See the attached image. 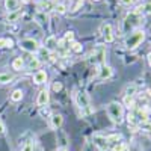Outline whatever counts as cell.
<instances>
[{
  "label": "cell",
  "mask_w": 151,
  "mask_h": 151,
  "mask_svg": "<svg viewBox=\"0 0 151 151\" xmlns=\"http://www.w3.org/2000/svg\"><path fill=\"white\" fill-rule=\"evenodd\" d=\"M40 65H41V60L38 59V58H33V56L27 62V68L29 70H38V68H40Z\"/></svg>",
  "instance_id": "7402d4cb"
},
{
  "label": "cell",
  "mask_w": 151,
  "mask_h": 151,
  "mask_svg": "<svg viewBox=\"0 0 151 151\" xmlns=\"http://www.w3.org/2000/svg\"><path fill=\"white\" fill-rule=\"evenodd\" d=\"M20 48L24 50V52H27V53H36V52H40V42H38L36 40H33V38H24V40H20L18 42Z\"/></svg>",
  "instance_id": "8992f818"
},
{
  "label": "cell",
  "mask_w": 151,
  "mask_h": 151,
  "mask_svg": "<svg viewBox=\"0 0 151 151\" xmlns=\"http://www.w3.org/2000/svg\"><path fill=\"white\" fill-rule=\"evenodd\" d=\"M107 115L113 124H121L124 121V106L118 101H112L106 106Z\"/></svg>",
  "instance_id": "3957f363"
},
{
  "label": "cell",
  "mask_w": 151,
  "mask_h": 151,
  "mask_svg": "<svg viewBox=\"0 0 151 151\" xmlns=\"http://www.w3.org/2000/svg\"><path fill=\"white\" fill-rule=\"evenodd\" d=\"M147 59H148V64H150V67H151V52L148 53V56H147Z\"/></svg>",
  "instance_id": "1f68e13d"
},
{
  "label": "cell",
  "mask_w": 151,
  "mask_h": 151,
  "mask_svg": "<svg viewBox=\"0 0 151 151\" xmlns=\"http://www.w3.org/2000/svg\"><path fill=\"white\" fill-rule=\"evenodd\" d=\"M20 151H35V141H33V137H29V139L20 142Z\"/></svg>",
  "instance_id": "2e32d148"
},
{
  "label": "cell",
  "mask_w": 151,
  "mask_h": 151,
  "mask_svg": "<svg viewBox=\"0 0 151 151\" xmlns=\"http://www.w3.org/2000/svg\"><path fill=\"white\" fill-rule=\"evenodd\" d=\"M14 45V41L11 38H0V48H11Z\"/></svg>",
  "instance_id": "d4e9b609"
},
{
  "label": "cell",
  "mask_w": 151,
  "mask_h": 151,
  "mask_svg": "<svg viewBox=\"0 0 151 151\" xmlns=\"http://www.w3.org/2000/svg\"><path fill=\"white\" fill-rule=\"evenodd\" d=\"M0 134H5V125H3L2 119H0Z\"/></svg>",
  "instance_id": "4dcf8cb0"
},
{
  "label": "cell",
  "mask_w": 151,
  "mask_h": 151,
  "mask_svg": "<svg viewBox=\"0 0 151 151\" xmlns=\"http://www.w3.org/2000/svg\"><path fill=\"white\" fill-rule=\"evenodd\" d=\"M82 2H83V0H82Z\"/></svg>",
  "instance_id": "8d00e7d4"
},
{
  "label": "cell",
  "mask_w": 151,
  "mask_h": 151,
  "mask_svg": "<svg viewBox=\"0 0 151 151\" xmlns=\"http://www.w3.org/2000/svg\"><path fill=\"white\" fill-rule=\"evenodd\" d=\"M59 151H68V150H65V148H60Z\"/></svg>",
  "instance_id": "e575fe53"
},
{
  "label": "cell",
  "mask_w": 151,
  "mask_h": 151,
  "mask_svg": "<svg viewBox=\"0 0 151 151\" xmlns=\"http://www.w3.org/2000/svg\"><path fill=\"white\" fill-rule=\"evenodd\" d=\"M30 2V0H23V3H29Z\"/></svg>",
  "instance_id": "d6a6232c"
},
{
  "label": "cell",
  "mask_w": 151,
  "mask_h": 151,
  "mask_svg": "<svg viewBox=\"0 0 151 151\" xmlns=\"http://www.w3.org/2000/svg\"><path fill=\"white\" fill-rule=\"evenodd\" d=\"M11 100H12V101H21V100H23V91L21 89H14V91H12V94H11Z\"/></svg>",
  "instance_id": "cb8c5ba5"
},
{
  "label": "cell",
  "mask_w": 151,
  "mask_h": 151,
  "mask_svg": "<svg viewBox=\"0 0 151 151\" xmlns=\"http://www.w3.org/2000/svg\"><path fill=\"white\" fill-rule=\"evenodd\" d=\"M71 50H73V52H76V53H80L82 52V44L80 42H71V47H70Z\"/></svg>",
  "instance_id": "4316f807"
},
{
  "label": "cell",
  "mask_w": 151,
  "mask_h": 151,
  "mask_svg": "<svg viewBox=\"0 0 151 151\" xmlns=\"http://www.w3.org/2000/svg\"><path fill=\"white\" fill-rule=\"evenodd\" d=\"M136 91H137V86H136V83L127 85V88H125V91H124V95H127V97H134Z\"/></svg>",
  "instance_id": "603a6c76"
},
{
  "label": "cell",
  "mask_w": 151,
  "mask_h": 151,
  "mask_svg": "<svg viewBox=\"0 0 151 151\" xmlns=\"http://www.w3.org/2000/svg\"><path fill=\"white\" fill-rule=\"evenodd\" d=\"M12 80H14V76L11 73H0V85L12 83Z\"/></svg>",
  "instance_id": "ffe728a7"
},
{
  "label": "cell",
  "mask_w": 151,
  "mask_h": 151,
  "mask_svg": "<svg viewBox=\"0 0 151 151\" xmlns=\"http://www.w3.org/2000/svg\"><path fill=\"white\" fill-rule=\"evenodd\" d=\"M41 115H42V116H45V115H50V110H48L47 107H41Z\"/></svg>",
  "instance_id": "f546056e"
},
{
  "label": "cell",
  "mask_w": 151,
  "mask_h": 151,
  "mask_svg": "<svg viewBox=\"0 0 151 151\" xmlns=\"http://www.w3.org/2000/svg\"><path fill=\"white\" fill-rule=\"evenodd\" d=\"M142 20H144V17L139 15L137 12H134V11L129 12V14L125 15V18L122 20V26H121V32H122V35L134 32V29H136V27H139L141 24H142Z\"/></svg>",
  "instance_id": "6da1fadb"
},
{
  "label": "cell",
  "mask_w": 151,
  "mask_h": 151,
  "mask_svg": "<svg viewBox=\"0 0 151 151\" xmlns=\"http://www.w3.org/2000/svg\"><path fill=\"white\" fill-rule=\"evenodd\" d=\"M55 5L52 0H44V2H41L40 5H38V9H40L41 14H48V12L55 11Z\"/></svg>",
  "instance_id": "7c38bea8"
},
{
  "label": "cell",
  "mask_w": 151,
  "mask_h": 151,
  "mask_svg": "<svg viewBox=\"0 0 151 151\" xmlns=\"http://www.w3.org/2000/svg\"><path fill=\"white\" fill-rule=\"evenodd\" d=\"M106 139H107V144H109V148H110L112 145H115V144L121 142V141H122V136H121L119 133H113V134L106 136ZM109 148H107V150H109Z\"/></svg>",
  "instance_id": "ac0fdd59"
},
{
  "label": "cell",
  "mask_w": 151,
  "mask_h": 151,
  "mask_svg": "<svg viewBox=\"0 0 151 151\" xmlns=\"http://www.w3.org/2000/svg\"><path fill=\"white\" fill-rule=\"evenodd\" d=\"M104 58H106V48L103 45H97L92 52L88 55V62H89L91 65L100 67L101 64H104Z\"/></svg>",
  "instance_id": "5b68a950"
},
{
  "label": "cell",
  "mask_w": 151,
  "mask_h": 151,
  "mask_svg": "<svg viewBox=\"0 0 151 151\" xmlns=\"http://www.w3.org/2000/svg\"><path fill=\"white\" fill-rule=\"evenodd\" d=\"M47 71H44V70H38L35 74H33V82L36 83V85H42V83H45L47 82Z\"/></svg>",
  "instance_id": "5bb4252c"
},
{
  "label": "cell",
  "mask_w": 151,
  "mask_h": 151,
  "mask_svg": "<svg viewBox=\"0 0 151 151\" xmlns=\"http://www.w3.org/2000/svg\"><path fill=\"white\" fill-rule=\"evenodd\" d=\"M48 100H50L48 91L47 89H42V91H40V94H38V97H36V104L40 106V107H45L48 104Z\"/></svg>",
  "instance_id": "8fae6325"
},
{
  "label": "cell",
  "mask_w": 151,
  "mask_h": 151,
  "mask_svg": "<svg viewBox=\"0 0 151 151\" xmlns=\"http://www.w3.org/2000/svg\"><path fill=\"white\" fill-rule=\"evenodd\" d=\"M20 6V0H5V8L8 11V14L12 11H17Z\"/></svg>",
  "instance_id": "d6986e66"
},
{
  "label": "cell",
  "mask_w": 151,
  "mask_h": 151,
  "mask_svg": "<svg viewBox=\"0 0 151 151\" xmlns=\"http://www.w3.org/2000/svg\"><path fill=\"white\" fill-rule=\"evenodd\" d=\"M94 2H100V0H94Z\"/></svg>",
  "instance_id": "d590c367"
},
{
  "label": "cell",
  "mask_w": 151,
  "mask_h": 151,
  "mask_svg": "<svg viewBox=\"0 0 151 151\" xmlns=\"http://www.w3.org/2000/svg\"><path fill=\"white\" fill-rule=\"evenodd\" d=\"M24 59L23 58H15L14 60H12V68H14L15 71H21L24 68Z\"/></svg>",
  "instance_id": "44dd1931"
},
{
  "label": "cell",
  "mask_w": 151,
  "mask_h": 151,
  "mask_svg": "<svg viewBox=\"0 0 151 151\" xmlns=\"http://www.w3.org/2000/svg\"><path fill=\"white\" fill-rule=\"evenodd\" d=\"M97 71H98V80L100 82H104L113 76V68L110 65H106V64H101Z\"/></svg>",
  "instance_id": "52a82bcc"
},
{
  "label": "cell",
  "mask_w": 151,
  "mask_h": 151,
  "mask_svg": "<svg viewBox=\"0 0 151 151\" xmlns=\"http://www.w3.org/2000/svg\"><path fill=\"white\" fill-rule=\"evenodd\" d=\"M52 88H53V91H55V92H59V91L62 89V83H60V82H55Z\"/></svg>",
  "instance_id": "83f0119b"
},
{
  "label": "cell",
  "mask_w": 151,
  "mask_h": 151,
  "mask_svg": "<svg viewBox=\"0 0 151 151\" xmlns=\"http://www.w3.org/2000/svg\"><path fill=\"white\" fill-rule=\"evenodd\" d=\"M119 3H121L122 6H132V5L134 3V0H119Z\"/></svg>",
  "instance_id": "f1b7e54d"
},
{
  "label": "cell",
  "mask_w": 151,
  "mask_h": 151,
  "mask_svg": "<svg viewBox=\"0 0 151 151\" xmlns=\"http://www.w3.org/2000/svg\"><path fill=\"white\" fill-rule=\"evenodd\" d=\"M74 100H76V104H77V107L80 109L83 116H88V115H91V113L94 112V109L91 106V98L85 91H79L77 94L74 95Z\"/></svg>",
  "instance_id": "7a4b0ae2"
},
{
  "label": "cell",
  "mask_w": 151,
  "mask_h": 151,
  "mask_svg": "<svg viewBox=\"0 0 151 151\" xmlns=\"http://www.w3.org/2000/svg\"><path fill=\"white\" fill-rule=\"evenodd\" d=\"M145 36H147L145 30H141V29L132 32L127 38H125V42H124L125 48H127V50H134V48H137V47L144 42Z\"/></svg>",
  "instance_id": "277c9868"
},
{
  "label": "cell",
  "mask_w": 151,
  "mask_h": 151,
  "mask_svg": "<svg viewBox=\"0 0 151 151\" xmlns=\"http://www.w3.org/2000/svg\"><path fill=\"white\" fill-rule=\"evenodd\" d=\"M92 141H94V144H95L100 150H101V151H107L109 144H107L106 136H101V134H94V136H92Z\"/></svg>",
  "instance_id": "9c48e42d"
},
{
  "label": "cell",
  "mask_w": 151,
  "mask_h": 151,
  "mask_svg": "<svg viewBox=\"0 0 151 151\" xmlns=\"http://www.w3.org/2000/svg\"><path fill=\"white\" fill-rule=\"evenodd\" d=\"M134 12H137L139 15H150L151 14V2H145V3H142V5H139L136 9H134Z\"/></svg>",
  "instance_id": "9a60e30c"
},
{
  "label": "cell",
  "mask_w": 151,
  "mask_h": 151,
  "mask_svg": "<svg viewBox=\"0 0 151 151\" xmlns=\"http://www.w3.org/2000/svg\"><path fill=\"white\" fill-rule=\"evenodd\" d=\"M23 14H24V11H23V9L12 11V12H9V14H8L6 21H8V23H17V21H18V20L23 17Z\"/></svg>",
  "instance_id": "e0dca14e"
},
{
  "label": "cell",
  "mask_w": 151,
  "mask_h": 151,
  "mask_svg": "<svg viewBox=\"0 0 151 151\" xmlns=\"http://www.w3.org/2000/svg\"><path fill=\"white\" fill-rule=\"evenodd\" d=\"M56 48H58V40H56V36L53 35H50L48 38H45V41H44V50H47V52H56Z\"/></svg>",
  "instance_id": "30bf717a"
},
{
  "label": "cell",
  "mask_w": 151,
  "mask_h": 151,
  "mask_svg": "<svg viewBox=\"0 0 151 151\" xmlns=\"http://www.w3.org/2000/svg\"><path fill=\"white\" fill-rule=\"evenodd\" d=\"M101 35H103L106 42H113V41H115L113 27H112V24H109V23H104L103 26H101Z\"/></svg>",
  "instance_id": "ba28073f"
},
{
  "label": "cell",
  "mask_w": 151,
  "mask_h": 151,
  "mask_svg": "<svg viewBox=\"0 0 151 151\" xmlns=\"http://www.w3.org/2000/svg\"><path fill=\"white\" fill-rule=\"evenodd\" d=\"M55 11L58 12V14H65V12H67V6L64 3H56L55 5Z\"/></svg>",
  "instance_id": "484cf974"
},
{
  "label": "cell",
  "mask_w": 151,
  "mask_h": 151,
  "mask_svg": "<svg viewBox=\"0 0 151 151\" xmlns=\"http://www.w3.org/2000/svg\"><path fill=\"white\" fill-rule=\"evenodd\" d=\"M62 122H64V116H62L60 113H53V115H50V125H52L55 130L60 129Z\"/></svg>",
  "instance_id": "4fadbf2b"
},
{
  "label": "cell",
  "mask_w": 151,
  "mask_h": 151,
  "mask_svg": "<svg viewBox=\"0 0 151 151\" xmlns=\"http://www.w3.org/2000/svg\"><path fill=\"white\" fill-rule=\"evenodd\" d=\"M122 151H129V148H127V145H125V148H124Z\"/></svg>",
  "instance_id": "836d02e7"
}]
</instances>
